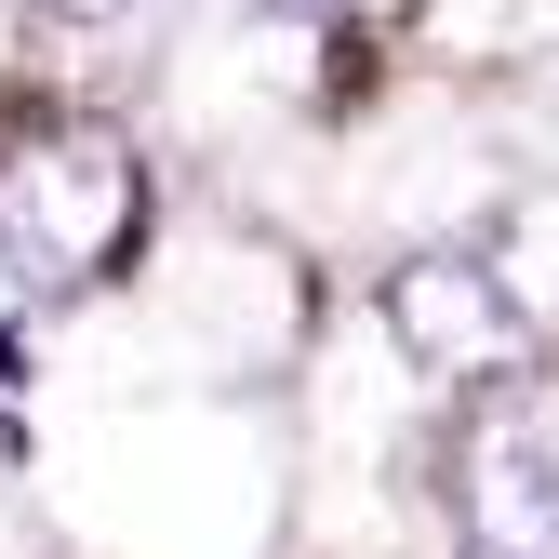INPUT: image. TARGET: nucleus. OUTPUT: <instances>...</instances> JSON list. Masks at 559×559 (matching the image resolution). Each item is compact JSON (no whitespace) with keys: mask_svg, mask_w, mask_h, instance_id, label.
Listing matches in <instances>:
<instances>
[{"mask_svg":"<svg viewBox=\"0 0 559 559\" xmlns=\"http://www.w3.org/2000/svg\"><path fill=\"white\" fill-rule=\"evenodd\" d=\"M147 240V174L107 120H27L0 147V266L27 294H94Z\"/></svg>","mask_w":559,"mask_h":559,"instance_id":"obj_1","label":"nucleus"},{"mask_svg":"<svg viewBox=\"0 0 559 559\" xmlns=\"http://www.w3.org/2000/svg\"><path fill=\"white\" fill-rule=\"evenodd\" d=\"M466 559H559V466L533 440H466Z\"/></svg>","mask_w":559,"mask_h":559,"instance_id":"obj_3","label":"nucleus"},{"mask_svg":"<svg viewBox=\"0 0 559 559\" xmlns=\"http://www.w3.org/2000/svg\"><path fill=\"white\" fill-rule=\"evenodd\" d=\"M27 14H53V27H94V14H120V0H27Z\"/></svg>","mask_w":559,"mask_h":559,"instance_id":"obj_4","label":"nucleus"},{"mask_svg":"<svg viewBox=\"0 0 559 559\" xmlns=\"http://www.w3.org/2000/svg\"><path fill=\"white\" fill-rule=\"evenodd\" d=\"M386 333H400V360L440 373V386H507L533 360V307L507 294L493 266H466V253L386 266Z\"/></svg>","mask_w":559,"mask_h":559,"instance_id":"obj_2","label":"nucleus"}]
</instances>
